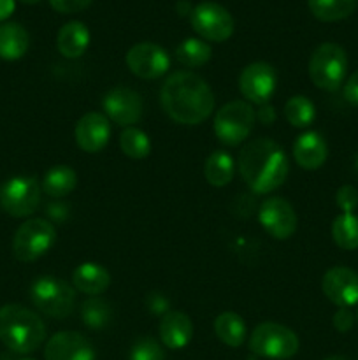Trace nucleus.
<instances>
[{
    "instance_id": "37",
    "label": "nucleus",
    "mask_w": 358,
    "mask_h": 360,
    "mask_svg": "<svg viewBox=\"0 0 358 360\" xmlns=\"http://www.w3.org/2000/svg\"><path fill=\"white\" fill-rule=\"evenodd\" d=\"M344 98L350 104L358 105V70L351 74L346 83H344Z\"/></svg>"
},
{
    "instance_id": "20",
    "label": "nucleus",
    "mask_w": 358,
    "mask_h": 360,
    "mask_svg": "<svg viewBox=\"0 0 358 360\" xmlns=\"http://www.w3.org/2000/svg\"><path fill=\"white\" fill-rule=\"evenodd\" d=\"M72 285L76 290L97 297L104 294L111 285V274L104 266L95 262H84L72 273Z\"/></svg>"
},
{
    "instance_id": "16",
    "label": "nucleus",
    "mask_w": 358,
    "mask_h": 360,
    "mask_svg": "<svg viewBox=\"0 0 358 360\" xmlns=\"http://www.w3.org/2000/svg\"><path fill=\"white\" fill-rule=\"evenodd\" d=\"M46 360H97V354L88 338L74 330L56 333L44 350Z\"/></svg>"
},
{
    "instance_id": "8",
    "label": "nucleus",
    "mask_w": 358,
    "mask_h": 360,
    "mask_svg": "<svg viewBox=\"0 0 358 360\" xmlns=\"http://www.w3.org/2000/svg\"><path fill=\"white\" fill-rule=\"evenodd\" d=\"M56 229L49 220L32 218L20 225L13 239V253L21 262H34L51 250Z\"/></svg>"
},
{
    "instance_id": "4",
    "label": "nucleus",
    "mask_w": 358,
    "mask_h": 360,
    "mask_svg": "<svg viewBox=\"0 0 358 360\" xmlns=\"http://www.w3.org/2000/svg\"><path fill=\"white\" fill-rule=\"evenodd\" d=\"M30 297L35 308L51 319H65L76 306V288L56 276H41L32 283Z\"/></svg>"
},
{
    "instance_id": "12",
    "label": "nucleus",
    "mask_w": 358,
    "mask_h": 360,
    "mask_svg": "<svg viewBox=\"0 0 358 360\" xmlns=\"http://www.w3.org/2000/svg\"><path fill=\"white\" fill-rule=\"evenodd\" d=\"M239 88L241 94L253 104H269L277 88L276 69L265 62L249 63L241 72Z\"/></svg>"
},
{
    "instance_id": "2",
    "label": "nucleus",
    "mask_w": 358,
    "mask_h": 360,
    "mask_svg": "<svg viewBox=\"0 0 358 360\" xmlns=\"http://www.w3.org/2000/svg\"><path fill=\"white\" fill-rule=\"evenodd\" d=\"M237 167L246 185L255 193H270L288 178L290 164L283 148L272 139H253L241 150Z\"/></svg>"
},
{
    "instance_id": "45",
    "label": "nucleus",
    "mask_w": 358,
    "mask_h": 360,
    "mask_svg": "<svg viewBox=\"0 0 358 360\" xmlns=\"http://www.w3.org/2000/svg\"><path fill=\"white\" fill-rule=\"evenodd\" d=\"M357 322H358V313H357Z\"/></svg>"
},
{
    "instance_id": "39",
    "label": "nucleus",
    "mask_w": 358,
    "mask_h": 360,
    "mask_svg": "<svg viewBox=\"0 0 358 360\" xmlns=\"http://www.w3.org/2000/svg\"><path fill=\"white\" fill-rule=\"evenodd\" d=\"M256 118H258L263 125H270V123H274V120H276V111H274V108L270 104H263L262 108H260V111H256Z\"/></svg>"
},
{
    "instance_id": "40",
    "label": "nucleus",
    "mask_w": 358,
    "mask_h": 360,
    "mask_svg": "<svg viewBox=\"0 0 358 360\" xmlns=\"http://www.w3.org/2000/svg\"><path fill=\"white\" fill-rule=\"evenodd\" d=\"M16 2L14 0H0V21L7 20L14 13Z\"/></svg>"
},
{
    "instance_id": "44",
    "label": "nucleus",
    "mask_w": 358,
    "mask_h": 360,
    "mask_svg": "<svg viewBox=\"0 0 358 360\" xmlns=\"http://www.w3.org/2000/svg\"><path fill=\"white\" fill-rule=\"evenodd\" d=\"M354 169H357V171H358V155H357V157H354Z\"/></svg>"
},
{
    "instance_id": "24",
    "label": "nucleus",
    "mask_w": 358,
    "mask_h": 360,
    "mask_svg": "<svg viewBox=\"0 0 358 360\" xmlns=\"http://www.w3.org/2000/svg\"><path fill=\"white\" fill-rule=\"evenodd\" d=\"M235 174V162L230 153L216 150L207 157L206 167H204V176L207 183L213 186H227L234 179Z\"/></svg>"
},
{
    "instance_id": "11",
    "label": "nucleus",
    "mask_w": 358,
    "mask_h": 360,
    "mask_svg": "<svg viewBox=\"0 0 358 360\" xmlns=\"http://www.w3.org/2000/svg\"><path fill=\"white\" fill-rule=\"evenodd\" d=\"M260 225L274 239L291 238L297 231V213L288 200L281 197H269L258 207Z\"/></svg>"
},
{
    "instance_id": "36",
    "label": "nucleus",
    "mask_w": 358,
    "mask_h": 360,
    "mask_svg": "<svg viewBox=\"0 0 358 360\" xmlns=\"http://www.w3.org/2000/svg\"><path fill=\"white\" fill-rule=\"evenodd\" d=\"M146 302L150 311L157 313V315H165V313H168V299L164 297L160 292H151V294L147 295Z\"/></svg>"
},
{
    "instance_id": "3",
    "label": "nucleus",
    "mask_w": 358,
    "mask_h": 360,
    "mask_svg": "<svg viewBox=\"0 0 358 360\" xmlns=\"http://www.w3.org/2000/svg\"><path fill=\"white\" fill-rule=\"evenodd\" d=\"M46 340V326L37 313L21 304L0 308V341L16 354H32Z\"/></svg>"
},
{
    "instance_id": "14",
    "label": "nucleus",
    "mask_w": 358,
    "mask_h": 360,
    "mask_svg": "<svg viewBox=\"0 0 358 360\" xmlns=\"http://www.w3.org/2000/svg\"><path fill=\"white\" fill-rule=\"evenodd\" d=\"M105 116L118 125L132 127L142 116L144 104L140 95L132 88L118 86L107 91L102 101Z\"/></svg>"
},
{
    "instance_id": "22",
    "label": "nucleus",
    "mask_w": 358,
    "mask_h": 360,
    "mask_svg": "<svg viewBox=\"0 0 358 360\" xmlns=\"http://www.w3.org/2000/svg\"><path fill=\"white\" fill-rule=\"evenodd\" d=\"M30 37L28 32L18 23L0 25V58L18 60L27 53Z\"/></svg>"
},
{
    "instance_id": "5",
    "label": "nucleus",
    "mask_w": 358,
    "mask_h": 360,
    "mask_svg": "<svg viewBox=\"0 0 358 360\" xmlns=\"http://www.w3.org/2000/svg\"><path fill=\"white\" fill-rule=\"evenodd\" d=\"M347 56L336 42H323L312 51L309 60V76L312 83L325 91L339 90L346 79Z\"/></svg>"
},
{
    "instance_id": "38",
    "label": "nucleus",
    "mask_w": 358,
    "mask_h": 360,
    "mask_svg": "<svg viewBox=\"0 0 358 360\" xmlns=\"http://www.w3.org/2000/svg\"><path fill=\"white\" fill-rule=\"evenodd\" d=\"M48 214L53 221H63L69 217V207L65 204H51L48 206Z\"/></svg>"
},
{
    "instance_id": "13",
    "label": "nucleus",
    "mask_w": 358,
    "mask_h": 360,
    "mask_svg": "<svg viewBox=\"0 0 358 360\" xmlns=\"http://www.w3.org/2000/svg\"><path fill=\"white\" fill-rule=\"evenodd\" d=\"M126 65L137 77L157 79L167 72L171 67V58L161 46L154 42H139L126 53Z\"/></svg>"
},
{
    "instance_id": "46",
    "label": "nucleus",
    "mask_w": 358,
    "mask_h": 360,
    "mask_svg": "<svg viewBox=\"0 0 358 360\" xmlns=\"http://www.w3.org/2000/svg\"><path fill=\"white\" fill-rule=\"evenodd\" d=\"M25 360H32V359H25Z\"/></svg>"
},
{
    "instance_id": "1",
    "label": "nucleus",
    "mask_w": 358,
    "mask_h": 360,
    "mask_svg": "<svg viewBox=\"0 0 358 360\" xmlns=\"http://www.w3.org/2000/svg\"><path fill=\"white\" fill-rule=\"evenodd\" d=\"M164 111L183 125L206 122L214 109V94L207 81L190 70H179L165 79L160 90Z\"/></svg>"
},
{
    "instance_id": "21",
    "label": "nucleus",
    "mask_w": 358,
    "mask_h": 360,
    "mask_svg": "<svg viewBox=\"0 0 358 360\" xmlns=\"http://www.w3.org/2000/svg\"><path fill=\"white\" fill-rule=\"evenodd\" d=\"M90 44V32L81 21H70L58 32L56 46L65 58H79Z\"/></svg>"
},
{
    "instance_id": "34",
    "label": "nucleus",
    "mask_w": 358,
    "mask_h": 360,
    "mask_svg": "<svg viewBox=\"0 0 358 360\" xmlns=\"http://www.w3.org/2000/svg\"><path fill=\"white\" fill-rule=\"evenodd\" d=\"M93 0H49L51 7L62 14H72L79 13V11L86 9Z\"/></svg>"
},
{
    "instance_id": "33",
    "label": "nucleus",
    "mask_w": 358,
    "mask_h": 360,
    "mask_svg": "<svg viewBox=\"0 0 358 360\" xmlns=\"http://www.w3.org/2000/svg\"><path fill=\"white\" fill-rule=\"evenodd\" d=\"M336 202L343 213H353L358 206V190L351 185H344L337 190Z\"/></svg>"
},
{
    "instance_id": "15",
    "label": "nucleus",
    "mask_w": 358,
    "mask_h": 360,
    "mask_svg": "<svg viewBox=\"0 0 358 360\" xmlns=\"http://www.w3.org/2000/svg\"><path fill=\"white\" fill-rule=\"evenodd\" d=\"M321 290L339 308H353L358 304V273L350 267H332L323 276Z\"/></svg>"
},
{
    "instance_id": "31",
    "label": "nucleus",
    "mask_w": 358,
    "mask_h": 360,
    "mask_svg": "<svg viewBox=\"0 0 358 360\" xmlns=\"http://www.w3.org/2000/svg\"><path fill=\"white\" fill-rule=\"evenodd\" d=\"M284 116L295 129H305L316 118V108L304 95H295L284 105Z\"/></svg>"
},
{
    "instance_id": "18",
    "label": "nucleus",
    "mask_w": 358,
    "mask_h": 360,
    "mask_svg": "<svg viewBox=\"0 0 358 360\" xmlns=\"http://www.w3.org/2000/svg\"><path fill=\"white\" fill-rule=\"evenodd\" d=\"M329 157V148L325 139L318 132H304L297 137L293 144V158L298 167L305 171H316L325 164Z\"/></svg>"
},
{
    "instance_id": "10",
    "label": "nucleus",
    "mask_w": 358,
    "mask_h": 360,
    "mask_svg": "<svg viewBox=\"0 0 358 360\" xmlns=\"http://www.w3.org/2000/svg\"><path fill=\"white\" fill-rule=\"evenodd\" d=\"M192 27L200 37L213 42H223L234 34V18L216 2H202L193 7Z\"/></svg>"
},
{
    "instance_id": "19",
    "label": "nucleus",
    "mask_w": 358,
    "mask_h": 360,
    "mask_svg": "<svg viewBox=\"0 0 358 360\" xmlns=\"http://www.w3.org/2000/svg\"><path fill=\"white\" fill-rule=\"evenodd\" d=\"M193 323L183 311L165 313L160 322V340L168 350H181L192 341Z\"/></svg>"
},
{
    "instance_id": "7",
    "label": "nucleus",
    "mask_w": 358,
    "mask_h": 360,
    "mask_svg": "<svg viewBox=\"0 0 358 360\" xmlns=\"http://www.w3.org/2000/svg\"><path fill=\"white\" fill-rule=\"evenodd\" d=\"M255 120L256 112L249 102L232 101L214 116V134L220 143L227 146H239L251 134Z\"/></svg>"
},
{
    "instance_id": "29",
    "label": "nucleus",
    "mask_w": 358,
    "mask_h": 360,
    "mask_svg": "<svg viewBox=\"0 0 358 360\" xmlns=\"http://www.w3.org/2000/svg\"><path fill=\"white\" fill-rule=\"evenodd\" d=\"M211 46L202 39H185L175 49V56L185 67H202L211 60Z\"/></svg>"
},
{
    "instance_id": "17",
    "label": "nucleus",
    "mask_w": 358,
    "mask_h": 360,
    "mask_svg": "<svg viewBox=\"0 0 358 360\" xmlns=\"http://www.w3.org/2000/svg\"><path fill=\"white\" fill-rule=\"evenodd\" d=\"M74 136H76V143L81 150L86 153H97V151L104 150L111 137L109 118L100 112H86L76 123Z\"/></svg>"
},
{
    "instance_id": "43",
    "label": "nucleus",
    "mask_w": 358,
    "mask_h": 360,
    "mask_svg": "<svg viewBox=\"0 0 358 360\" xmlns=\"http://www.w3.org/2000/svg\"><path fill=\"white\" fill-rule=\"evenodd\" d=\"M21 2H25V4H37V2H41V0H21Z\"/></svg>"
},
{
    "instance_id": "42",
    "label": "nucleus",
    "mask_w": 358,
    "mask_h": 360,
    "mask_svg": "<svg viewBox=\"0 0 358 360\" xmlns=\"http://www.w3.org/2000/svg\"><path fill=\"white\" fill-rule=\"evenodd\" d=\"M325 360H347L346 357H340V355H333V357H329V359H325Z\"/></svg>"
},
{
    "instance_id": "9",
    "label": "nucleus",
    "mask_w": 358,
    "mask_h": 360,
    "mask_svg": "<svg viewBox=\"0 0 358 360\" xmlns=\"http://www.w3.org/2000/svg\"><path fill=\"white\" fill-rule=\"evenodd\" d=\"M41 202V186L30 176H16L0 186V206L14 218L30 217Z\"/></svg>"
},
{
    "instance_id": "28",
    "label": "nucleus",
    "mask_w": 358,
    "mask_h": 360,
    "mask_svg": "<svg viewBox=\"0 0 358 360\" xmlns=\"http://www.w3.org/2000/svg\"><path fill=\"white\" fill-rule=\"evenodd\" d=\"M81 319L88 329H105L112 320V308L104 299L90 297L81 306Z\"/></svg>"
},
{
    "instance_id": "6",
    "label": "nucleus",
    "mask_w": 358,
    "mask_h": 360,
    "mask_svg": "<svg viewBox=\"0 0 358 360\" xmlns=\"http://www.w3.org/2000/svg\"><path fill=\"white\" fill-rule=\"evenodd\" d=\"M298 338L288 327L276 322H263L249 336V350L269 360H288L298 352Z\"/></svg>"
},
{
    "instance_id": "30",
    "label": "nucleus",
    "mask_w": 358,
    "mask_h": 360,
    "mask_svg": "<svg viewBox=\"0 0 358 360\" xmlns=\"http://www.w3.org/2000/svg\"><path fill=\"white\" fill-rule=\"evenodd\" d=\"M119 148L123 153L133 160H142L151 153V143L146 132L135 127H126L119 136Z\"/></svg>"
},
{
    "instance_id": "25",
    "label": "nucleus",
    "mask_w": 358,
    "mask_h": 360,
    "mask_svg": "<svg viewBox=\"0 0 358 360\" xmlns=\"http://www.w3.org/2000/svg\"><path fill=\"white\" fill-rule=\"evenodd\" d=\"M77 185V174L69 165H55L46 172L42 179V190L53 199L67 197Z\"/></svg>"
},
{
    "instance_id": "23",
    "label": "nucleus",
    "mask_w": 358,
    "mask_h": 360,
    "mask_svg": "<svg viewBox=\"0 0 358 360\" xmlns=\"http://www.w3.org/2000/svg\"><path fill=\"white\" fill-rule=\"evenodd\" d=\"M214 333H216L218 340L221 343L232 348L241 347L246 341V336H248V329H246V322L242 320V316L232 311H225L216 316V320H214Z\"/></svg>"
},
{
    "instance_id": "41",
    "label": "nucleus",
    "mask_w": 358,
    "mask_h": 360,
    "mask_svg": "<svg viewBox=\"0 0 358 360\" xmlns=\"http://www.w3.org/2000/svg\"><path fill=\"white\" fill-rule=\"evenodd\" d=\"M178 11H179V13H181V14H186V13L192 14L193 7H190L188 2H179V4H178Z\"/></svg>"
},
{
    "instance_id": "32",
    "label": "nucleus",
    "mask_w": 358,
    "mask_h": 360,
    "mask_svg": "<svg viewBox=\"0 0 358 360\" xmlns=\"http://www.w3.org/2000/svg\"><path fill=\"white\" fill-rule=\"evenodd\" d=\"M130 360H165L164 348L153 338H140L133 343Z\"/></svg>"
},
{
    "instance_id": "27",
    "label": "nucleus",
    "mask_w": 358,
    "mask_h": 360,
    "mask_svg": "<svg viewBox=\"0 0 358 360\" xmlns=\"http://www.w3.org/2000/svg\"><path fill=\"white\" fill-rule=\"evenodd\" d=\"M332 238L339 248L357 250L358 248V217L353 213H343L333 220Z\"/></svg>"
},
{
    "instance_id": "35",
    "label": "nucleus",
    "mask_w": 358,
    "mask_h": 360,
    "mask_svg": "<svg viewBox=\"0 0 358 360\" xmlns=\"http://www.w3.org/2000/svg\"><path fill=\"white\" fill-rule=\"evenodd\" d=\"M332 322H333V327H336L339 333H347V330L353 327L354 315L351 313L350 308H339L336 311V315H333Z\"/></svg>"
},
{
    "instance_id": "26",
    "label": "nucleus",
    "mask_w": 358,
    "mask_h": 360,
    "mask_svg": "<svg viewBox=\"0 0 358 360\" xmlns=\"http://www.w3.org/2000/svg\"><path fill=\"white\" fill-rule=\"evenodd\" d=\"M307 4L319 21H340L354 13L358 0H307Z\"/></svg>"
}]
</instances>
